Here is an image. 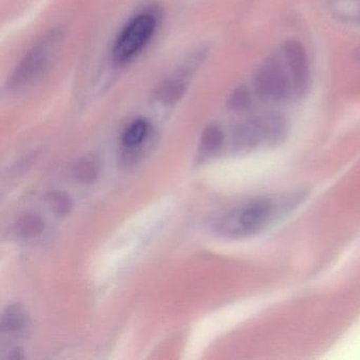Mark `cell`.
<instances>
[{
    "instance_id": "obj_1",
    "label": "cell",
    "mask_w": 360,
    "mask_h": 360,
    "mask_svg": "<svg viewBox=\"0 0 360 360\" xmlns=\"http://www.w3.org/2000/svg\"><path fill=\"white\" fill-rule=\"evenodd\" d=\"M305 200L302 191L255 198L221 217L219 233L229 238L258 235L296 210Z\"/></svg>"
},
{
    "instance_id": "obj_2",
    "label": "cell",
    "mask_w": 360,
    "mask_h": 360,
    "mask_svg": "<svg viewBox=\"0 0 360 360\" xmlns=\"http://www.w3.org/2000/svg\"><path fill=\"white\" fill-rule=\"evenodd\" d=\"M60 31H50L25 54L9 82L12 91H24L41 81L49 71L62 44Z\"/></svg>"
},
{
    "instance_id": "obj_3",
    "label": "cell",
    "mask_w": 360,
    "mask_h": 360,
    "mask_svg": "<svg viewBox=\"0 0 360 360\" xmlns=\"http://www.w3.org/2000/svg\"><path fill=\"white\" fill-rule=\"evenodd\" d=\"M288 134V122L279 113H266L242 122L233 132V148L250 151L281 144Z\"/></svg>"
},
{
    "instance_id": "obj_4",
    "label": "cell",
    "mask_w": 360,
    "mask_h": 360,
    "mask_svg": "<svg viewBox=\"0 0 360 360\" xmlns=\"http://www.w3.org/2000/svg\"><path fill=\"white\" fill-rule=\"evenodd\" d=\"M158 25L159 18L153 10H144L132 16L113 43V60L117 65H125L140 56L155 34Z\"/></svg>"
},
{
    "instance_id": "obj_5",
    "label": "cell",
    "mask_w": 360,
    "mask_h": 360,
    "mask_svg": "<svg viewBox=\"0 0 360 360\" xmlns=\"http://www.w3.org/2000/svg\"><path fill=\"white\" fill-rule=\"evenodd\" d=\"M254 90L265 104H282L294 94L292 79L281 56L267 58L257 69L254 77Z\"/></svg>"
},
{
    "instance_id": "obj_6",
    "label": "cell",
    "mask_w": 360,
    "mask_h": 360,
    "mask_svg": "<svg viewBox=\"0 0 360 360\" xmlns=\"http://www.w3.org/2000/svg\"><path fill=\"white\" fill-rule=\"evenodd\" d=\"M282 58L292 79L294 96L303 98L311 85L309 58L302 44L297 39H288L282 46Z\"/></svg>"
},
{
    "instance_id": "obj_7",
    "label": "cell",
    "mask_w": 360,
    "mask_h": 360,
    "mask_svg": "<svg viewBox=\"0 0 360 360\" xmlns=\"http://www.w3.org/2000/svg\"><path fill=\"white\" fill-rule=\"evenodd\" d=\"M188 81V69L186 71H179L172 77L162 82L155 91V98L163 104H174L178 102L187 88Z\"/></svg>"
},
{
    "instance_id": "obj_8",
    "label": "cell",
    "mask_w": 360,
    "mask_h": 360,
    "mask_svg": "<svg viewBox=\"0 0 360 360\" xmlns=\"http://www.w3.org/2000/svg\"><path fill=\"white\" fill-rule=\"evenodd\" d=\"M150 125L145 119H136L129 124L122 134L125 148L136 149L148 138Z\"/></svg>"
},
{
    "instance_id": "obj_9",
    "label": "cell",
    "mask_w": 360,
    "mask_h": 360,
    "mask_svg": "<svg viewBox=\"0 0 360 360\" xmlns=\"http://www.w3.org/2000/svg\"><path fill=\"white\" fill-rule=\"evenodd\" d=\"M28 317L26 313L18 305L10 307L6 309L1 319L3 332L8 334H20L28 326Z\"/></svg>"
},
{
    "instance_id": "obj_10",
    "label": "cell",
    "mask_w": 360,
    "mask_h": 360,
    "mask_svg": "<svg viewBox=\"0 0 360 360\" xmlns=\"http://www.w3.org/2000/svg\"><path fill=\"white\" fill-rule=\"evenodd\" d=\"M43 219L35 214H26L18 219L15 224V231L22 238H33L44 231Z\"/></svg>"
},
{
    "instance_id": "obj_11",
    "label": "cell",
    "mask_w": 360,
    "mask_h": 360,
    "mask_svg": "<svg viewBox=\"0 0 360 360\" xmlns=\"http://www.w3.org/2000/svg\"><path fill=\"white\" fill-rule=\"evenodd\" d=\"M224 142V132L218 125H210L205 128L201 136V148L204 153H216Z\"/></svg>"
},
{
    "instance_id": "obj_12",
    "label": "cell",
    "mask_w": 360,
    "mask_h": 360,
    "mask_svg": "<svg viewBox=\"0 0 360 360\" xmlns=\"http://www.w3.org/2000/svg\"><path fill=\"white\" fill-rule=\"evenodd\" d=\"M73 174L81 183H86V184L94 183L98 176V163L89 158H84L75 164L73 167Z\"/></svg>"
},
{
    "instance_id": "obj_13",
    "label": "cell",
    "mask_w": 360,
    "mask_h": 360,
    "mask_svg": "<svg viewBox=\"0 0 360 360\" xmlns=\"http://www.w3.org/2000/svg\"><path fill=\"white\" fill-rule=\"evenodd\" d=\"M229 108L231 110L242 112L248 110L252 105V96L248 88L240 86L231 94L229 101Z\"/></svg>"
},
{
    "instance_id": "obj_14",
    "label": "cell",
    "mask_w": 360,
    "mask_h": 360,
    "mask_svg": "<svg viewBox=\"0 0 360 360\" xmlns=\"http://www.w3.org/2000/svg\"><path fill=\"white\" fill-rule=\"evenodd\" d=\"M52 210L60 216L69 214L70 210H72V200L68 195L64 193H56L51 195Z\"/></svg>"
}]
</instances>
